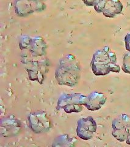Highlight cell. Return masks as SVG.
Returning <instances> with one entry per match:
<instances>
[{
	"instance_id": "obj_1",
	"label": "cell",
	"mask_w": 130,
	"mask_h": 147,
	"mask_svg": "<svg viewBox=\"0 0 130 147\" xmlns=\"http://www.w3.org/2000/svg\"><path fill=\"white\" fill-rule=\"evenodd\" d=\"M19 47L25 50L23 58L29 79L38 81L42 84L48 72V60L45 57L46 46L45 40L41 37L31 38L27 36H23L19 42ZM23 58V57H22Z\"/></svg>"
},
{
	"instance_id": "obj_2",
	"label": "cell",
	"mask_w": 130,
	"mask_h": 147,
	"mask_svg": "<svg viewBox=\"0 0 130 147\" xmlns=\"http://www.w3.org/2000/svg\"><path fill=\"white\" fill-rule=\"evenodd\" d=\"M81 77V67L74 55L68 54L60 59L55 78L61 85L75 86Z\"/></svg>"
},
{
	"instance_id": "obj_3",
	"label": "cell",
	"mask_w": 130,
	"mask_h": 147,
	"mask_svg": "<svg viewBox=\"0 0 130 147\" xmlns=\"http://www.w3.org/2000/svg\"><path fill=\"white\" fill-rule=\"evenodd\" d=\"M92 70L95 76H105L111 72L119 73L120 66L117 64V57L108 46L97 50L91 61Z\"/></svg>"
},
{
	"instance_id": "obj_4",
	"label": "cell",
	"mask_w": 130,
	"mask_h": 147,
	"mask_svg": "<svg viewBox=\"0 0 130 147\" xmlns=\"http://www.w3.org/2000/svg\"><path fill=\"white\" fill-rule=\"evenodd\" d=\"M87 99V96L81 93H64L58 99L57 108L64 109L67 113H79L82 110V105L86 103Z\"/></svg>"
},
{
	"instance_id": "obj_5",
	"label": "cell",
	"mask_w": 130,
	"mask_h": 147,
	"mask_svg": "<svg viewBox=\"0 0 130 147\" xmlns=\"http://www.w3.org/2000/svg\"><path fill=\"white\" fill-rule=\"evenodd\" d=\"M112 127V134L116 139L130 145V116L122 114L114 119Z\"/></svg>"
},
{
	"instance_id": "obj_6",
	"label": "cell",
	"mask_w": 130,
	"mask_h": 147,
	"mask_svg": "<svg viewBox=\"0 0 130 147\" xmlns=\"http://www.w3.org/2000/svg\"><path fill=\"white\" fill-rule=\"evenodd\" d=\"M94 6L97 12L109 18H114L121 13L123 7L119 0H96Z\"/></svg>"
},
{
	"instance_id": "obj_7",
	"label": "cell",
	"mask_w": 130,
	"mask_h": 147,
	"mask_svg": "<svg viewBox=\"0 0 130 147\" xmlns=\"http://www.w3.org/2000/svg\"><path fill=\"white\" fill-rule=\"evenodd\" d=\"M27 118L31 129L37 134L47 132L52 127L50 119L45 112L31 113Z\"/></svg>"
},
{
	"instance_id": "obj_8",
	"label": "cell",
	"mask_w": 130,
	"mask_h": 147,
	"mask_svg": "<svg viewBox=\"0 0 130 147\" xmlns=\"http://www.w3.org/2000/svg\"><path fill=\"white\" fill-rule=\"evenodd\" d=\"M44 0H15V12L19 16H25L46 8Z\"/></svg>"
},
{
	"instance_id": "obj_9",
	"label": "cell",
	"mask_w": 130,
	"mask_h": 147,
	"mask_svg": "<svg viewBox=\"0 0 130 147\" xmlns=\"http://www.w3.org/2000/svg\"><path fill=\"white\" fill-rule=\"evenodd\" d=\"M96 128V123L92 117L82 118L78 121L76 134L82 140H90L94 136Z\"/></svg>"
},
{
	"instance_id": "obj_10",
	"label": "cell",
	"mask_w": 130,
	"mask_h": 147,
	"mask_svg": "<svg viewBox=\"0 0 130 147\" xmlns=\"http://www.w3.org/2000/svg\"><path fill=\"white\" fill-rule=\"evenodd\" d=\"M21 128V123L15 117H7L1 121V134L4 137H12L17 135Z\"/></svg>"
},
{
	"instance_id": "obj_11",
	"label": "cell",
	"mask_w": 130,
	"mask_h": 147,
	"mask_svg": "<svg viewBox=\"0 0 130 147\" xmlns=\"http://www.w3.org/2000/svg\"><path fill=\"white\" fill-rule=\"evenodd\" d=\"M106 97L104 94L98 91H93L87 96L86 103L84 106L91 111L100 109L105 104Z\"/></svg>"
},
{
	"instance_id": "obj_12",
	"label": "cell",
	"mask_w": 130,
	"mask_h": 147,
	"mask_svg": "<svg viewBox=\"0 0 130 147\" xmlns=\"http://www.w3.org/2000/svg\"><path fill=\"white\" fill-rule=\"evenodd\" d=\"M124 72L130 74V52L125 53L123 55V62L122 67Z\"/></svg>"
},
{
	"instance_id": "obj_13",
	"label": "cell",
	"mask_w": 130,
	"mask_h": 147,
	"mask_svg": "<svg viewBox=\"0 0 130 147\" xmlns=\"http://www.w3.org/2000/svg\"><path fill=\"white\" fill-rule=\"evenodd\" d=\"M125 47L128 52H130V34H127L125 37Z\"/></svg>"
},
{
	"instance_id": "obj_14",
	"label": "cell",
	"mask_w": 130,
	"mask_h": 147,
	"mask_svg": "<svg viewBox=\"0 0 130 147\" xmlns=\"http://www.w3.org/2000/svg\"><path fill=\"white\" fill-rule=\"evenodd\" d=\"M96 0H82V1L87 6H94V4Z\"/></svg>"
}]
</instances>
